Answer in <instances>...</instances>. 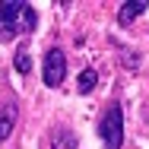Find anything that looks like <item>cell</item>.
I'll return each mask as SVG.
<instances>
[{
	"label": "cell",
	"instance_id": "1",
	"mask_svg": "<svg viewBox=\"0 0 149 149\" xmlns=\"http://www.w3.org/2000/svg\"><path fill=\"white\" fill-rule=\"evenodd\" d=\"M98 136H102L105 149H120V143H124V111H120V105H108V111L98 120Z\"/></svg>",
	"mask_w": 149,
	"mask_h": 149
},
{
	"label": "cell",
	"instance_id": "2",
	"mask_svg": "<svg viewBox=\"0 0 149 149\" xmlns=\"http://www.w3.org/2000/svg\"><path fill=\"white\" fill-rule=\"evenodd\" d=\"M22 0H0V38L10 41L22 32Z\"/></svg>",
	"mask_w": 149,
	"mask_h": 149
},
{
	"label": "cell",
	"instance_id": "3",
	"mask_svg": "<svg viewBox=\"0 0 149 149\" xmlns=\"http://www.w3.org/2000/svg\"><path fill=\"white\" fill-rule=\"evenodd\" d=\"M41 76H45V86H51V89H57L67 79V57L60 48H48L45 63H41Z\"/></svg>",
	"mask_w": 149,
	"mask_h": 149
},
{
	"label": "cell",
	"instance_id": "4",
	"mask_svg": "<svg viewBox=\"0 0 149 149\" xmlns=\"http://www.w3.org/2000/svg\"><path fill=\"white\" fill-rule=\"evenodd\" d=\"M16 114H19V105H16V102H6V105L0 108V143L13 133V127H16Z\"/></svg>",
	"mask_w": 149,
	"mask_h": 149
},
{
	"label": "cell",
	"instance_id": "5",
	"mask_svg": "<svg viewBox=\"0 0 149 149\" xmlns=\"http://www.w3.org/2000/svg\"><path fill=\"white\" fill-rule=\"evenodd\" d=\"M51 149H79V140L70 127H57L51 130Z\"/></svg>",
	"mask_w": 149,
	"mask_h": 149
},
{
	"label": "cell",
	"instance_id": "6",
	"mask_svg": "<svg viewBox=\"0 0 149 149\" xmlns=\"http://www.w3.org/2000/svg\"><path fill=\"white\" fill-rule=\"evenodd\" d=\"M146 6H149L146 0H127V3L120 6V16H118V22H120V26H130V22H133V19H136V16H140V13H143Z\"/></svg>",
	"mask_w": 149,
	"mask_h": 149
},
{
	"label": "cell",
	"instance_id": "7",
	"mask_svg": "<svg viewBox=\"0 0 149 149\" xmlns=\"http://www.w3.org/2000/svg\"><path fill=\"white\" fill-rule=\"evenodd\" d=\"M95 86H98V73H95L92 67H89V70H83L79 79H76V92H79V95H89Z\"/></svg>",
	"mask_w": 149,
	"mask_h": 149
},
{
	"label": "cell",
	"instance_id": "8",
	"mask_svg": "<svg viewBox=\"0 0 149 149\" xmlns=\"http://www.w3.org/2000/svg\"><path fill=\"white\" fill-rule=\"evenodd\" d=\"M13 63H16V70H19V73H29V70H32L29 45H19V48H16V57H13Z\"/></svg>",
	"mask_w": 149,
	"mask_h": 149
},
{
	"label": "cell",
	"instance_id": "9",
	"mask_svg": "<svg viewBox=\"0 0 149 149\" xmlns=\"http://www.w3.org/2000/svg\"><path fill=\"white\" fill-rule=\"evenodd\" d=\"M38 29V13H35V6L26 3V10H22V32H35Z\"/></svg>",
	"mask_w": 149,
	"mask_h": 149
}]
</instances>
